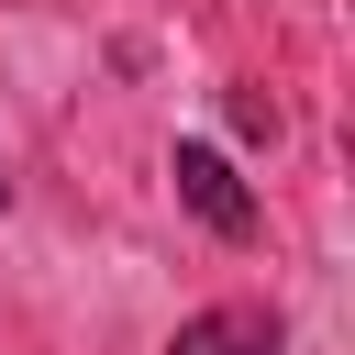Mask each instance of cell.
<instances>
[{
  "label": "cell",
  "instance_id": "cell-1",
  "mask_svg": "<svg viewBox=\"0 0 355 355\" xmlns=\"http://www.w3.org/2000/svg\"><path fill=\"white\" fill-rule=\"evenodd\" d=\"M166 178H178V200H189V211H200L222 244H244V233H255V189L233 178V155H211V144H178V166H166Z\"/></svg>",
  "mask_w": 355,
  "mask_h": 355
},
{
  "label": "cell",
  "instance_id": "cell-2",
  "mask_svg": "<svg viewBox=\"0 0 355 355\" xmlns=\"http://www.w3.org/2000/svg\"><path fill=\"white\" fill-rule=\"evenodd\" d=\"M166 355H277V311H266V300H222V311H189Z\"/></svg>",
  "mask_w": 355,
  "mask_h": 355
},
{
  "label": "cell",
  "instance_id": "cell-3",
  "mask_svg": "<svg viewBox=\"0 0 355 355\" xmlns=\"http://www.w3.org/2000/svg\"><path fill=\"white\" fill-rule=\"evenodd\" d=\"M0 200H11V166H0Z\"/></svg>",
  "mask_w": 355,
  "mask_h": 355
}]
</instances>
